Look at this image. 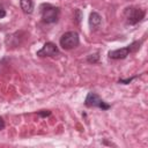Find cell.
<instances>
[{"mask_svg":"<svg viewBox=\"0 0 148 148\" xmlns=\"http://www.w3.org/2000/svg\"><path fill=\"white\" fill-rule=\"evenodd\" d=\"M5 128V120L2 119V117H0V131Z\"/></svg>","mask_w":148,"mask_h":148,"instance_id":"12","label":"cell"},{"mask_svg":"<svg viewBox=\"0 0 148 148\" xmlns=\"http://www.w3.org/2000/svg\"><path fill=\"white\" fill-rule=\"evenodd\" d=\"M140 45H141V42H133L132 44L125 46V47H121V49H117V50H112L109 52V58L111 59H114V60H118V59H125L130 53L132 52H135L136 50L140 49Z\"/></svg>","mask_w":148,"mask_h":148,"instance_id":"1","label":"cell"},{"mask_svg":"<svg viewBox=\"0 0 148 148\" xmlns=\"http://www.w3.org/2000/svg\"><path fill=\"white\" fill-rule=\"evenodd\" d=\"M80 43L79 34L76 31H67L60 37V46L64 50H72Z\"/></svg>","mask_w":148,"mask_h":148,"instance_id":"3","label":"cell"},{"mask_svg":"<svg viewBox=\"0 0 148 148\" xmlns=\"http://www.w3.org/2000/svg\"><path fill=\"white\" fill-rule=\"evenodd\" d=\"M5 16H6V10L0 7V18H3Z\"/></svg>","mask_w":148,"mask_h":148,"instance_id":"11","label":"cell"},{"mask_svg":"<svg viewBox=\"0 0 148 148\" xmlns=\"http://www.w3.org/2000/svg\"><path fill=\"white\" fill-rule=\"evenodd\" d=\"M102 23V17L98 13L96 12H92L89 16V25H90V29L91 30H96L97 28H99Z\"/></svg>","mask_w":148,"mask_h":148,"instance_id":"7","label":"cell"},{"mask_svg":"<svg viewBox=\"0 0 148 148\" xmlns=\"http://www.w3.org/2000/svg\"><path fill=\"white\" fill-rule=\"evenodd\" d=\"M20 6L23 13L31 14L34 12V2L32 0H20Z\"/></svg>","mask_w":148,"mask_h":148,"instance_id":"8","label":"cell"},{"mask_svg":"<svg viewBox=\"0 0 148 148\" xmlns=\"http://www.w3.org/2000/svg\"><path fill=\"white\" fill-rule=\"evenodd\" d=\"M84 104L88 108H99L102 110H109L110 109V105L108 103H105L96 92H92V91L87 95Z\"/></svg>","mask_w":148,"mask_h":148,"instance_id":"5","label":"cell"},{"mask_svg":"<svg viewBox=\"0 0 148 148\" xmlns=\"http://www.w3.org/2000/svg\"><path fill=\"white\" fill-rule=\"evenodd\" d=\"M98 59H99V56H98V53H95V54H90L88 58H87V60L89 61V62H97L98 61Z\"/></svg>","mask_w":148,"mask_h":148,"instance_id":"9","label":"cell"},{"mask_svg":"<svg viewBox=\"0 0 148 148\" xmlns=\"http://www.w3.org/2000/svg\"><path fill=\"white\" fill-rule=\"evenodd\" d=\"M38 114H39V116H42V117H46V116H50V114H51V112H50V111H45V110H43V111H40Z\"/></svg>","mask_w":148,"mask_h":148,"instance_id":"10","label":"cell"},{"mask_svg":"<svg viewBox=\"0 0 148 148\" xmlns=\"http://www.w3.org/2000/svg\"><path fill=\"white\" fill-rule=\"evenodd\" d=\"M40 9H42L40 12H42V18L44 23H54L58 21L59 14H60V9L58 7L46 3V5H43Z\"/></svg>","mask_w":148,"mask_h":148,"instance_id":"2","label":"cell"},{"mask_svg":"<svg viewBox=\"0 0 148 148\" xmlns=\"http://www.w3.org/2000/svg\"><path fill=\"white\" fill-rule=\"evenodd\" d=\"M36 54L38 57H56V56L59 54V49L54 43L46 42L44 44V46L39 51H37Z\"/></svg>","mask_w":148,"mask_h":148,"instance_id":"6","label":"cell"},{"mask_svg":"<svg viewBox=\"0 0 148 148\" xmlns=\"http://www.w3.org/2000/svg\"><path fill=\"white\" fill-rule=\"evenodd\" d=\"M146 15V12L138 7H128L125 9V17L128 24L134 25L139 23Z\"/></svg>","mask_w":148,"mask_h":148,"instance_id":"4","label":"cell"}]
</instances>
